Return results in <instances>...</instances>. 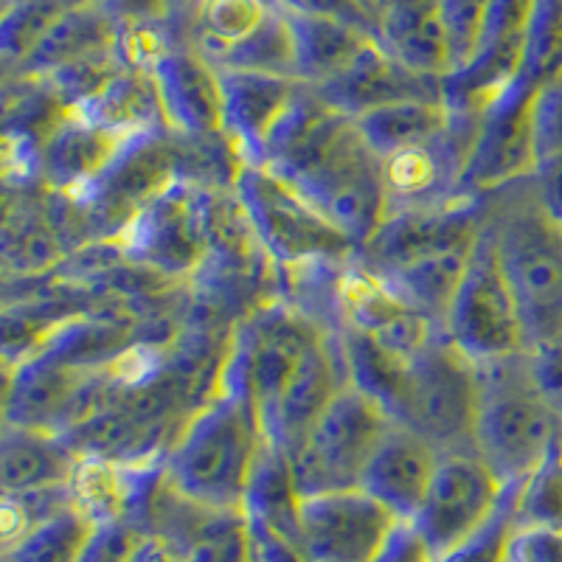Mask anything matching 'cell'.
Segmentation results:
<instances>
[{"label": "cell", "mask_w": 562, "mask_h": 562, "mask_svg": "<svg viewBox=\"0 0 562 562\" xmlns=\"http://www.w3.org/2000/svg\"><path fill=\"white\" fill-rule=\"evenodd\" d=\"M262 167L293 186L358 250L389 214L383 160L366 144L358 122L326 108L310 85H301L268 135Z\"/></svg>", "instance_id": "6da1fadb"}, {"label": "cell", "mask_w": 562, "mask_h": 562, "mask_svg": "<svg viewBox=\"0 0 562 562\" xmlns=\"http://www.w3.org/2000/svg\"><path fill=\"white\" fill-rule=\"evenodd\" d=\"M268 448L265 422L248 380V360L234 335L214 389L186 416L164 456V479L211 509L243 512L254 470Z\"/></svg>", "instance_id": "7a4b0ae2"}, {"label": "cell", "mask_w": 562, "mask_h": 562, "mask_svg": "<svg viewBox=\"0 0 562 562\" xmlns=\"http://www.w3.org/2000/svg\"><path fill=\"white\" fill-rule=\"evenodd\" d=\"M501 268L524 318L526 349L562 340V223L529 180L486 198Z\"/></svg>", "instance_id": "3957f363"}, {"label": "cell", "mask_w": 562, "mask_h": 562, "mask_svg": "<svg viewBox=\"0 0 562 562\" xmlns=\"http://www.w3.org/2000/svg\"><path fill=\"white\" fill-rule=\"evenodd\" d=\"M562 439V419L531 371L529 351L479 363L473 450L504 486H518Z\"/></svg>", "instance_id": "277c9868"}, {"label": "cell", "mask_w": 562, "mask_h": 562, "mask_svg": "<svg viewBox=\"0 0 562 562\" xmlns=\"http://www.w3.org/2000/svg\"><path fill=\"white\" fill-rule=\"evenodd\" d=\"M234 194L250 237L281 268L344 262L358 254L351 239L262 164H239L234 169Z\"/></svg>", "instance_id": "5b68a950"}, {"label": "cell", "mask_w": 562, "mask_h": 562, "mask_svg": "<svg viewBox=\"0 0 562 562\" xmlns=\"http://www.w3.org/2000/svg\"><path fill=\"white\" fill-rule=\"evenodd\" d=\"M391 422L394 419L378 400L351 383L344 385L288 453L301 498L360 490L366 467Z\"/></svg>", "instance_id": "8992f818"}, {"label": "cell", "mask_w": 562, "mask_h": 562, "mask_svg": "<svg viewBox=\"0 0 562 562\" xmlns=\"http://www.w3.org/2000/svg\"><path fill=\"white\" fill-rule=\"evenodd\" d=\"M479 363L456 349L445 333L436 335L408 363L403 408L396 422L439 448L441 453H475Z\"/></svg>", "instance_id": "52a82bcc"}, {"label": "cell", "mask_w": 562, "mask_h": 562, "mask_svg": "<svg viewBox=\"0 0 562 562\" xmlns=\"http://www.w3.org/2000/svg\"><path fill=\"white\" fill-rule=\"evenodd\" d=\"M441 333L473 363H486V360L526 351L524 318H520L509 279L501 268L498 245H495L490 220L481 228L479 243L470 256L464 279L456 290Z\"/></svg>", "instance_id": "ba28073f"}, {"label": "cell", "mask_w": 562, "mask_h": 562, "mask_svg": "<svg viewBox=\"0 0 562 562\" xmlns=\"http://www.w3.org/2000/svg\"><path fill=\"white\" fill-rule=\"evenodd\" d=\"M537 85L540 82L520 74L479 110L473 144L459 180V198L486 200L535 175L531 99Z\"/></svg>", "instance_id": "9c48e42d"}, {"label": "cell", "mask_w": 562, "mask_h": 562, "mask_svg": "<svg viewBox=\"0 0 562 562\" xmlns=\"http://www.w3.org/2000/svg\"><path fill=\"white\" fill-rule=\"evenodd\" d=\"M175 153L164 135H138L115 158L113 167L90 186L77 203L79 225L88 231L90 243H110L133 223L140 209H147L155 198L167 192L178 180L175 175Z\"/></svg>", "instance_id": "30bf717a"}, {"label": "cell", "mask_w": 562, "mask_h": 562, "mask_svg": "<svg viewBox=\"0 0 562 562\" xmlns=\"http://www.w3.org/2000/svg\"><path fill=\"white\" fill-rule=\"evenodd\" d=\"M504 490L479 453H441L428 495L411 524L441 560L495 515Z\"/></svg>", "instance_id": "8fae6325"}, {"label": "cell", "mask_w": 562, "mask_h": 562, "mask_svg": "<svg viewBox=\"0 0 562 562\" xmlns=\"http://www.w3.org/2000/svg\"><path fill=\"white\" fill-rule=\"evenodd\" d=\"M211 225L183 180H175L167 192L140 209L133 223L110 243L130 262L158 276H189L203 265Z\"/></svg>", "instance_id": "7c38bea8"}, {"label": "cell", "mask_w": 562, "mask_h": 562, "mask_svg": "<svg viewBox=\"0 0 562 562\" xmlns=\"http://www.w3.org/2000/svg\"><path fill=\"white\" fill-rule=\"evenodd\" d=\"M486 200H450L439 205H411L391 209L374 237L355 254L371 273L400 268L441 254V250L467 248L479 239L486 223Z\"/></svg>", "instance_id": "4fadbf2b"}, {"label": "cell", "mask_w": 562, "mask_h": 562, "mask_svg": "<svg viewBox=\"0 0 562 562\" xmlns=\"http://www.w3.org/2000/svg\"><path fill=\"white\" fill-rule=\"evenodd\" d=\"M394 524V515L363 490L301 498V557L304 562H374Z\"/></svg>", "instance_id": "5bb4252c"}, {"label": "cell", "mask_w": 562, "mask_h": 562, "mask_svg": "<svg viewBox=\"0 0 562 562\" xmlns=\"http://www.w3.org/2000/svg\"><path fill=\"white\" fill-rule=\"evenodd\" d=\"M338 326H349L403 360H414L436 335H441L434 321L400 299L358 259L340 270Z\"/></svg>", "instance_id": "9a60e30c"}, {"label": "cell", "mask_w": 562, "mask_h": 562, "mask_svg": "<svg viewBox=\"0 0 562 562\" xmlns=\"http://www.w3.org/2000/svg\"><path fill=\"white\" fill-rule=\"evenodd\" d=\"M315 97L326 108L358 119L369 110L385 108V104L411 102V99H436L445 102V77H425L408 65L391 57L383 45L374 40L351 59L338 77L318 85Z\"/></svg>", "instance_id": "2e32d148"}, {"label": "cell", "mask_w": 562, "mask_h": 562, "mask_svg": "<svg viewBox=\"0 0 562 562\" xmlns=\"http://www.w3.org/2000/svg\"><path fill=\"white\" fill-rule=\"evenodd\" d=\"M164 119L189 140H223V88L217 68L192 48H164L149 65Z\"/></svg>", "instance_id": "e0dca14e"}, {"label": "cell", "mask_w": 562, "mask_h": 562, "mask_svg": "<svg viewBox=\"0 0 562 562\" xmlns=\"http://www.w3.org/2000/svg\"><path fill=\"white\" fill-rule=\"evenodd\" d=\"M138 138V135H135ZM130 140L85 115L68 113L54 124L37 147V178L43 189L79 198L97 183L124 153Z\"/></svg>", "instance_id": "ac0fdd59"}, {"label": "cell", "mask_w": 562, "mask_h": 562, "mask_svg": "<svg viewBox=\"0 0 562 562\" xmlns=\"http://www.w3.org/2000/svg\"><path fill=\"white\" fill-rule=\"evenodd\" d=\"M223 88V138L237 164H262L265 144L299 93V79L217 68Z\"/></svg>", "instance_id": "d6986e66"}, {"label": "cell", "mask_w": 562, "mask_h": 562, "mask_svg": "<svg viewBox=\"0 0 562 562\" xmlns=\"http://www.w3.org/2000/svg\"><path fill=\"white\" fill-rule=\"evenodd\" d=\"M441 450L422 434L391 422L378 450L366 467L360 490L378 501L396 520H414L439 467Z\"/></svg>", "instance_id": "ffe728a7"}, {"label": "cell", "mask_w": 562, "mask_h": 562, "mask_svg": "<svg viewBox=\"0 0 562 562\" xmlns=\"http://www.w3.org/2000/svg\"><path fill=\"white\" fill-rule=\"evenodd\" d=\"M344 385H349V378H346L338 335H315L281 391L273 422L268 428V441L290 453Z\"/></svg>", "instance_id": "44dd1931"}, {"label": "cell", "mask_w": 562, "mask_h": 562, "mask_svg": "<svg viewBox=\"0 0 562 562\" xmlns=\"http://www.w3.org/2000/svg\"><path fill=\"white\" fill-rule=\"evenodd\" d=\"M82 456L68 436L54 430L3 425L0 436V484L3 495L57 490L74 484Z\"/></svg>", "instance_id": "7402d4cb"}, {"label": "cell", "mask_w": 562, "mask_h": 562, "mask_svg": "<svg viewBox=\"0 0 562 562\" xmlns=\"http://www.w3.org/2000/svg\"><path fill=\"white\" fill-rule=\"evenodd\" d=\"M45 194L18 192L7 200L3 270L12 279H37L52 273L68 256V245Z\"/></svg>", "instance_id": "603a6c76"}, {"label": "cell", "mask_w": 562, "mask_h": 562, "mask_svg": "<svg viewBox=\"0 0 562 562\" xmlns=\"http://www.w3.org/2000/svg\"><path fill=\"white\" fill-rule=\"evenodd\" d=\"M119 37H122V29L115 26L93 0L79 3L37 40V45L18 65V77L43 79L70 63L113 52L119 48Z\"/></svg>", "instance_id": "cb8c5ba5"}, {"label": "cell", "mask_w": 562, "mask_h": 562, "mask_svg": "<svg viewBox=\"0 0 562 562\" xmlns=\"http://www.w3.org/2000/svg\"><path fill=\"white\" fill-rule=\"evenodd\" d=\"M378 43L416 74L448 77L450 59L439 0H389L380 14Z\"/></svg>", "instance_id": "d4e9b609"}, {"label": "cell", "mask_w": 562, "mask_h": 562, "mask_svg": "<svg viewBox=\"0 0 562 562\" xmlns=\"http://www.w3.org/2000/svg\"><path fill=\"white\" fill-rule=\"evenodd\" d=\"M281 14L288 20L290 40H293L295 79L310 88H318L326 79L338 77L366 45L378 40L366 29L351 26L338 18L284 12V9Z\"/></svg>", "instance_id": "484cf974"}, {"label": "cell", "mask_w": 562, "mask_h": 562, "mask_svg": "<svg viewBox=\"0 0 562 562\" xmlns=\"http://www.w3.org/2000/svg\"><path fill=\"white\" fill-rule=\"evenodd\" d=\"M475 243L467 245V248L422 256L416 262L400 265V268L383 270V273L374 276L441 329L450 313V304L456 299V290H459L461 279L467 273V265H470Z\"/></svg>", "instance_id": "4316f807"}, {"label": "cell", "mask_w": 562, "mask_h": 562, "mask_svg": "<svg viewBox=\"0 0 562 562\" xmlns=\"http://www.w3.org/2000/svg\"><path fill=\"white\" fill-rule=\"evenodd\" d=\"M366 144L380 160L411 153L434 144L453 122V110L436 99H411V102L385 104L355 119Z\"/></svg>", "instance_id": "83f0119b"}, {"label": "cell", "mask_w": 562, "mask_h": 562, "mask_svg": "<svg viewBox=\"0 0 562 562\" xmlns=\"http://www.w3.org/2000/svg\"><path fill=\"white\" fill-rule=\"evenodd\" d=\"M93 529L97 520L77 501H70L68 506L32 524L14 543H9L3 562H79Z\"/></svg>", "instance_id": "f1b7e54d"}, {"label": "cell", "mask_w": 562, "mask_h": 562, "mask_svg": "<svg viewBox=\"0 0 562 562\" xmlns=\"http://www.w3.org/2000/svg\"><path fill=\"white\" fill-rule=\"evenodd\" d=\"M273 9V0H200L194 18V52L214 63L231 45L243 43L250 32L262 26Z\"/></svg>", "instance_id": "f546056e"}, {"label": "cell", "mask_w": 562, "mask_h": 562, "mask_svg": "<svg viewBox=\"0 0 562 562\" xmlns=\"http://www.w3.org/2000/svg\"><path fill=\"white\" fill-rule=\"evenodd\" d=\"M214 68L250 70V74H270V77L295 79L293 40H290L288 20L276 7L262 26L250 32L243 43L231 45L228 52L214 59Z\"/></svg>", "instance_id": "4dcf8cb0"}, {"label": "cell", "mask_w": 562, "mask_h": 562, "mask_svg": "<svg viewBox=\"0 0 562 562\" xmlns=\"http://www.w3.org/2000/svg\"><path fill=\"white\" fill-rule=\"evenodd\" d=\"M515 520L518 529H562V439L515 490Z\"/></svg>", "instance_id": "1f68e13d"}, {"label": "cell", "mask_w": 562, "mask_h": 562, "mask_svg": "<svg viewBox=\"0 0 562 562\" xmlns=\"http://www.w3.org/2000/svg\"><path fill=\"white\" fill-rule=\"evenodd\" d=\"M88 0H14L3 18V54L7 63L20 65L48 29Z\"/></svg>", "instance_id": "d6a6232c"}, {"label": "cell", "mask_w": 562, "mask_h": 562, "mask_svg": "<svg viewBox=\"0 0 562 562\" xmlns=\"http://www.w3.org/2000/svg\"><path fill=\"white\" fill-rule=\"evenodd\" d=\"M515 490L518 486H506L495 515L475 535L467 537L464 543L441 557L439 562H509L512 543H515V535H518Z\"/></svg>", "instance_id": "836d02e7"}, {"label": "cell", "mask_w": 562, "mask_h": 562, "mask_svg": "<svg viewBox=\"0 0 562 562\" xmlns=\"http://www.w3.org/2000/svg\"><path fill=\"white\" fill-rule=\"evenodd\" d=\"M486 14H490V0H439V18L450 59L448 74L470 65V59L479 54Z\"/></svg>", "instance_id": "e575fe53"}, {"label": "cell", "mask_w": 562, "mask_h": 562, "mask_svg": "<svg viewBox=\"0 0 562 562\" xmlns=\"http://www.w3.org/2000/svg\"><path fill=\"white\" fill-rule=\"evenodd\" d=\"M537 167L562 164V65L537 85L531 99Z\"/></svg>", "instance_id": "d590c367"}, {"label": "cell", "mask_w": 562, "mask_h": 562, "mask_svg": "<svg viewBox=\"0 0 562 562\" xmlns=\"http://www.w3.org/2000/svg\"><path fill=\"white\" fill-rule=\"evenodd\" d=\"M144 531L135 529L127 520H108L97 524L90 543L79 562H130L138 549Z\"/></svg>", "instance_id": "8d00e7d4"}, {"label": "cell", "mask_w": 562, "mask_h": 562, "mask_svg": "<svg viewBox=\"0 0 562 562\" xmlns=\"http://www.w3.org/2000/svg\"><path fill=\"white\" fill-rule=\"evenodd\" d=\"M374 562H439L411 520H396Z\"/></svg>", "instance_id": "74e56055"}, {"label": "cell", "mask_w": 562, "mask_h": 562, "mask_svg": "<svg viewBox=\"0 0 562 562\" xmlns=\"http://www.w3.org/2000/svg\"><path fill=\"white\" fill-rule=\"evenodd\" d=\"M276 7L284 12H299V14H324V18H338L351 23V26L366 29L369 34L378 37V26L366 18L358 9L355 0H273Z\"/></svg>", "instance_id": "f35d334b"}, {"label": "cell", "mask_w": 562, "mask_h": 562, "mask_svg": "<svg viewBox=\"0 0 562 562\" xmlns=\"http://www.w3.org/2000/svg\"><path fill=\"white\" fill-rule=\"evenodd\" d=\"M115 26L122 29H138L147 26L149 20L158 18L160 0H93Z\"/></svg>", "instance_id": "ab89813d"}, {"label": "cell", "mask_w": 562, "mask_h": 562, "mask_svg": "<svg viewBox=\"0 0 562 562\" xmlns=\"http://www.w3.org/2000/svg\"><path fill=\"white\" fill-rule=\"evenodd\" d=\"M130 562H183V560H180V554H175L167 543H160L158 537L144 535Z\"/></svg>", "instance_id": "60d3db41"}, {"label": "cell", "mask_w": 562, "mask_h": 562, "mask_svg": "<svg viewBox=\"0 0 562 562\" xmlns=\"http://www.w3.org/2000/svg\"><path fill=\"white\" fill-rule=\"evenodd\" d=\"M355 3H358L360 12H363L366 18H369L371 23L378 26L380 14H383V9H385V3H389V0H355Z\"/></svg>", "instance_id": "b9f144b4"}]
</instances>
